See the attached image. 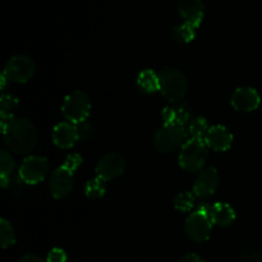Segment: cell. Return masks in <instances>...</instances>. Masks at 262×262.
Returning <instances> with one entry per match:
<instances>
[{
  "label": "cell",
  "mask_w": 262,
  "mask_h": 262,
  "mask_svg": "<svg viewBox=\"0 0 262 262\" xmlns=\"http://www.w3.org/2000/svg\"><path fill=\"white\" fill-rule=\"evenodd\" d=\"M4 143L12 152L25 155L36 145L37 135L32 122L27 118H13L8 122H2Z\"/></svg>",
  "instance_id": "1"
},
{
  "label": "cell",
  "mask_w": 262,
  "mask_h": 262,
  "mask_svg": "<svg viewBox=\"0 0 262 262\" xmlns=\"http://www.w3.org/2000/svg\"><path fill=\"white\" fill-rule=\"evenodd\" d=\"M160 92L169 102H179L187 94L188 82L184 73L173 67H165L159 73Z\"/></svg>",
  "instance_id": "2"
},
{
  "label": "cell",
  "mask_w": 262,
  "mask_h": 262,
  "mask_svg": "<svg viewBox=\"0 0 262 262\" xmlns=\"http://www.w3.org/2000/svg\"><path fill=\"white\" fill-rule=\"evenodd\" d=\"M207 159V145L204 140L189 138L182 146L179 154V165L191 173L202 170Z\"/></svg>",
  "instance_id": "3"
},
{
  "label": "cell",
  "mask_w": 262,
  "mask_h": 262,
  "mask_svg": "<svg viewBox=\"0 0 262 262\" xmlns=\"http://www.w3.org/2000/svg\"><path fill=\"white\" fill-rule=\"evenodd\" d=\"M210 209L207 205H201L199 210L192 212L186 220L184 230L187 237L197 243L209 241L212 230V222L210 219Z\"/></svg>",
  "instance_id": "4"
},
{
  "label": "cell",
  "mask_w": 262,
  "mask_h": 262,
  "mask_svg": "<svg viewBox=\"0 0 262 262\" xmlns=\"http://www.w3.org/2000/svg\"><path fill=\"white\" fill-rule=\"evenodd\" d=\"M91 112L90 97L82 91H73L64 99L61 113L64 118L72 124H82L89 118Z\"/></svg>",
  "instance_id": "5"
},
{
  "label": "cell",
  "mask_w": 262,
  "mask_h": 262,
  "mask_svg": "<svg viewBox=\"0 0 262 262\" xmlns=\"http://www.w3.org/2000/svg\"><path fill=\"white\" fill-rule=\"evenodd\" d=\"M186 137V127L164 124L154 136V145L160 152L169 154L176 151L181 145H184Z\"/></svg>",
  "instance_id": "6"
},
{
  "label": "cell",
  "mask_w": 262,
  "mask_h": 262,
  "mask_svg": "<svg viewBox=\"0 0 262 262\" xmlns=\"http://www.w3.org/2000/svg\"><path fill=\"white\" fill-rule=\"evenodd\" d=\"M35 63L26 55H15L7 61L3 74L8 81L14 83H25L35 74Z\"/></svg>",
  "instance_id": "7"
},
{
  "label": "cell",
  "mask_w": 262,
  "mask_h": 262,
  "mask_svg": "<svg viewBox=\"0 0 262 262\" xmlns=\"http://www.w3.org/2000/svg\"><path fill=\"white\" fill-rule=\"evenodd\" d=\"M49 171V163L41 156H30L20 165L18 176L26 184H37L45 179Z\"/></svg>",
  "instance_id": "8"
},
{
  "label": "cell",
  "mask_w": 262,
  "mask_h": 262,
  "mask_svg": "<svg viewBox=\"0 0 262 262\" xmlns=\"http://www.w3.org/2000/svg\"><path fill=\"white\" fill-rule=\"evenodd\" d=\"M73 173L74 171L66 165L59 166L56 170H54L49 181V189L54 199H66L71 193L73 188Z\"/></svg>",
  "instance_id": "9"
},
{
  "label": "cell",
  "mask_w": 262,
  "mask_h": 262,
  "mask_svg": "<svg viewBox=\"0 0 262 262\" xmlns=\"http://www.w3.org/2000/svg\"><path fill=\"white\" fill-rule=\"evenodd\" d=\"M125 169V159L123 158L120 154H107V155L102 156L96 164V171L97 178L101 181L107 182L112 179L117 178L120 174H123Z\"/></svg>",
  "instance_id": "10"
},
{
  "label": "cell",
  "mask_w": 262,
  "mask_h": 262,
  "mask_svg": "<svg viewBox=\"0 0 262 262\" xmlns=\"http://www.w3.org/2000/svg\"><path fill=\"white\" fill-rule=\"evenodd\" d=\"M219 184V173L216 168L209 166L200 171L193 183V194L199 199H206L215 193Z\"/></svg>",
  "instance_id": "11"
},
{
  "label": "cell",
  "mask_w": 262,
  "mask_h": 262,
  "mask_svg": "<svg viewBox=\"0 0 262 262\" xmlns=\"http://www.w3.org/2000/svg\"><path fill=\"white\" fill-rule=\"evenodd\" d=\"M230 102H232V106L238 112L251 113L260 106L261 97L252 87H239L234 91Z\"/></svg>",
  "instance_id": "12"
},
{
  "label": "cell",
  "mask_w": 262,
  "mask_h": 262,
  "mask_svg": "<svg viewBox=\"0 0 262 262\" xmlns=\"http://www.w3.org/2000/svg\"><path fill=\"white\" fill-rule=\"evenodd\" d=\"M178 13L187 25L199 28L205 15V5L202 0H179Z\"/></svg>",
  "instance_id": "13"
},
{
  "label": "cell",
  "mask_w": 262,
  "mask_h": 262,
  "mask_svg": "<svg viewBox=\"0 0 262 262\" xmlns=\"http://www.w3.org/2000/svg\"><path fill=\"white\" fill-rule=\"evenodd\" d=\"M51 138H53L54 145L58 146L59 148H71L81 137H79L78 128L76 124L61 122L54 127Z\"/></svg>",
  "instance_id": "14"
},
{
  "label": "cell",
  "mask_w": 262,
  "mask_h": 262,
  "mask_svg": "<svg viewBox=\"0 0 262 262\" xmlns=\"http://www.w3.org/2000/svg\"><path fill=\"white\" fill-rule=\"evenodd\" d=\"M207 147L215 151L229 150L233 143V136L229 130L223 125H214L210 127L206 137H205Z\"/></svg>",
  "instance_id": "15"
},
{
  "label": "cell",
  "mask_w": 262,
  "mask_h": 262,
  "mask_svg": "<svg viewBox=\"0 0 262 262\" xmlns=\"http://www.w3.org/2000/svg\"><path fill=\"white\" fill-rule=\"evenodd\" d=\"M164 124L177 125V127H186L187 123L191 122V112L188 106H168L161 113Z\"/></svg>",
  "instance_id": "16"
},
{
  "label": "cell",
  "mask_w": 262,
  "mask_h": 262,
  "mask_svg": "<svg viewBox=\"0 0 262 262\" xmlns=\"http://www.w3.org/2000/svg\"><path fill=\"white\" fill-rule=\"evenodd\" d=\"M209 215L212 224L219 227H228L235 220V211L225 202H216L214 206H211Z\"/></svg>",
  "instance_id": "17"
},
{
  "label": "cell",
  "mask_w": 262,
  "mask_h": 262,
  "mask_svg": "<svg viewBox=\"0 0 262 262\" xmlns=\"http://www.w3.org/2000/svg\"><path fill=\"white\" fill-rule=\"evenodd\" d=\"M137 84L140 90L145 94H154L160 91V79L152 69H145L137 77Z\"/></svg>",
  "instance_id": "18"
},
{
  "label": "cell",
  "mask_w": 262,
  "mask_h": 262,
  "mask_svg": "<svg viewBox=\"0 0 262 262\" xmlns=\"http://www.w3.org/2000/svg\"><path fill=\"white\" fill-rule=\"evenodd\" d=\"M15 169V163L9 152L3 150L0 152V183L3 188L10 186V177Z\"/></svg>",
  "instance_id": "19"
},
{
  "label": "cell",
  "mask_w": 262,
  "mask_h": 262,
  "mask_svg": "<svg viewBox=\"0 0 262 262\" xmlns=\"http://www.w3.org/2000/svg\"><path fill=\"white\" fill-rule=\"evenodd\" d=\"M19 107V100L13 95H3L0 99V115L2 122H8L13 119Z\"/></svg>",
  "instance_id": "20"
},
{
  "label": "cell",
  "mask_w": 262,
  "mask_h": 262,
  "mask_svg": "<svg viewBox=\"0 0 262 262\" xmlns=\"http://www.w3.org/2000/svg\"><path fill=\"white\" fill-rule=\"evenodd\" d=\"M209 129V122H207L206 118L197 115V117L192 118L191 122H189L188 135L191 136V138H199V140L205 141Z\"/></svg>",
  "instance_id": "21"
},
{
  "label": "cell",
  "mask_w": 262,
  "mask_h": 262,
  "mask_svg": "<svg viewBox=\"0 0 262 262\" xmlns=\"http://www.w3.org/2000/svg\"><path fill=\"white\" fill-rule=\"evenodd\" d=\"M173 37L178 42L188 43L196 37V28L191 25H187V23L177 26L173 30Z\"/></svg>",
  "instance_id": "22"
},
{
  "label": "cell",
  "mask_w": 262,
  "mask_h": 262,
  "mask_svg": "<svg viewBox=\"0 0 262 262\" xmlns=\"http://www.w3.org/2000/svg\"><path fill=\"white\" fill-rule=\"evenodd\" d=\"M0 242L3 248H8L15 243V232L9 222L5 219L0 220Z\"/></svg>",
  "instance_id": "23"
},
{
  "label": "cell",
  "mask_w": 262,
  "mask_h": 262,
  "mask_svg": "<svg viewBox=\"0 0 262 262\" xmlns=\"http://www.w3.org/2000/svg\"><path fill=\"white\" fill-rule=\"evenodd\" d=\"M105 182L101 181L100 178H94L91 181H89L84 187V193L89 199H100L105 194Z\"/></svg>",
  "instance_id": "24"
},
{
  "label": "cell",
  "mask_w": 262,
  "mask_h": 262,
  "mask_svg": "<svg viewBox=\"0 0 262 262\" xmlns=\"http://www.w3.org/2000/svg\"><path fill=\"white\" fill-rule=\"evenodd\" d=\"M194 200H196V196L193 193H191V192H182V193H179L174 199V206H176L178 211L188 212L193 209Z\"/></svg>",
  "instance_id": "25"
},
{
  "label": "cell",
  "mask_w": 262,
  "mask_h": 262,
  "mask_svg": "<svg viewBox=\"0 0 262 262\" xmlns=\"http://www.w3.org/2000/svg\"><path fill=\"white\" fill-rule=\"evenodd\" d=\"M46 262H67V253L61 248H53L49 252Z\"/></svg>",
  "instance_id": "26"
},
{
  "label": "cell",
  "mask_w": 262,
  "mask_h": 262,
  "mask_svg": "<svg viewBox=\"0 0 262 262\" xmlns=\"http://www.w3.org/2000/svg\"><path fill=\"white\" fill-rule=\"evenodd\" d=\"M82 164V158L78 155V154H73V155H69L68 158L66 159L63 165H66L67 168H69L71 170L76 171L77 169L79 168V165Z\"/></svg>",
  "instance_id": "27"
},
{
  "label": "cell",
  "mask_w": 262,
  "mask_h": 262,
  "mask_svg": "<svg viewBox=\"0 0 262 262\" xmlns=\"http://www.w3.org/2000/svg\"><path fill=\"white\" fill-rule=\"evenodd\" d=\"M179 262H204V261H202V258L200 257V256L194 255V253H189V255L183 256Z\"/></svg>",
  "instance_id": "28"
},
{
  "label": "cell",
  "mask_w": 262,
  "mask_h": 262,
  "mask_svg": "<svg viewBox=\"0 0 262 262\" xmlns=\"http://www.w3.org/2000/svg\"><path fill=\"white\" fill-rule=\"evenodd\" d=\"M19 262H46L45 260H42L41 257L36 255H26L20 258Z\"/></svg>",
  "instance_id": "29"
},
{
  "label": "cell",
  "mask_w": 262,
  "mask_h": 262,
  "mask_svg": "<svg viewBox=\"0 0 262 262\" xmlns=\"http://www.w3.org/2000/svg\"><path fill=\"white\" fill-rule=\"evenodd\" d=\"M7 77L4 76V74H2V90L5 89V86H7Z\"/></svg>",
  "instance_id": "30"
}]
</instances>
